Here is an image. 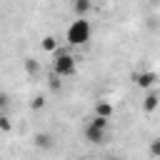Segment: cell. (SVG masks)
Masks as SVG:
<instances>
[{"mask_svg":"<svg viewBox=\"0 0 160 160\" xmlns=\"http://www.w3.org/2000/svg\"><path fill=\"white\" fill-rule=\"evenodd\" d=\"M132 80H135V85H138V88L148 90V88H152V85L158 82V75H155L152 70H142V72H135V75H132Z\"/></svg>","mask_w":160,"mask_h":160,"instance_id":"obj_3","label":"cell"},{"mask_svg":"<svg viewBox=\"0 0 160 160\" xmlns=\"http://www.w3.org/2000/svg\"><path fill=\"white\" fill-rule=\"evenodd\" d=\"M160 108V92L158 90H150L145 98H142V110L145 112H155Z\"/></svg>","mask_w":160,"mask_h":160,"instance_id":"obj_5","label":"cell"},{"mask_svg":"<svg viewBox=\"0 0 160 160\" xmlns=\"http://www.w3.org/2000/svg\"><path fill=\"white\" fill-rule=\"evenodd\" d=\"M35 148L50 150V148H52V135H50V132H38V135H35Z\"/></svg>","mask_w":160,"mask_h":160,"instance_id":"obj_8","label":"cell"},{"mask_svg":"<svg viewBox=\"0 0 160 160\" xmlns=\"http://www.w3.org/2000/svg\"><path fill=\"white\" fill-rule=\"evenodd\" d=\"M95 115H98V118H105V120H110V118H112V105H110L108 100H100V102L95 105Z\"/></svg>","mask_w":160,"mask_h":160,"instance_id":"obj_7","label":"cell"},{"mask_svg":"<svg viewBox=\"0 0 160 160\" xmlns=\"http://www.w3.org/2000/svg\"><path fill=\"white\" fill-rule=\"evenodd\" d=\"M90 8H92L90 0H72V10H75L78 18H85V15L90 12Z\"/></svg>","mask_w":160,"mask_h":160,"instance_id":"obj_9","label":"cell"},{"mask_svg":"<svg viewBox=\"0 0 160 160\" xmlns=\"http://www.w3.org/2000/svg\"><path fill=\"white\" fill-rule=\"evenodd\" d=\"M60 88H62V82H60V75H52V78H50V90H55V92H58Z\"/></svg>","mask_w":160,"mask_h":160,"instance_id":"obj_15","label":"cell"},{"mask_svg":"<svg viewBox=\"0 0 160 160\" xmlns=\"http://www.w3.org/2000/svg\"><path fill=\"white\" fill-rule=\"evenodd\" d=\"M52 70H55V75H60V78H70L75 70H78V60L68 52V50H58L55 52V60H52Z\"/></svg>","mask_w":160,"mask_h":160,"instance_id":"obj_2","label":"cell"},{"mask_svg":"<svg viewBox=\"0 0 160 160\" xmlns=\"http://www.w3.org/2000/svg\"><path fill=\"white\" fill-rule=\"evenodd\" d=\"M90 35H92L90 22H88L85 18H78V20L70 22V28H68V32H65V40H68V45L80 48V45H88V42H90Z\"/></svg>","mask_w":160,"mask_h":160,"instance_id":"obj_1","label":"cell"},{"mask_svg":"<svg viewBox=\"0 0 160 160\" xmlns=\"http://www.w3.org/2000/svg\"><path fill=\"white\" fill-rule=\"evenodd\" d=\"M90 125H95V128H102V130H108V120H105V118H98V115H95V118L90 120Z\"/></svg>","mask_w":160,"mask_h":160,"instance_id":"obj_14","label":"cell"},{"mask_svg":"<svg viewBox=\"0 0 160 160\" xmlns=\"http://www.w3.org/2000/svg\"><path fill=\"white\" fill-rule=\"evenodd\" d=\"M40 48H42L45 52H52V55H55V52L60 50V40H58L55 35H45L42 42H40Z\"/></svg>","mask_w":160,"mask_h":160,"instance_id":"obj_6","label":"cell"},{"mask_svg":"<svg viewBox=\"0 0 160 160\" xmlns=\"http://www.w3.org/2000/svg\"><path fill=\"white\" fill-rule=\"evenodd\" d=\"M105 138H108V135H105L102 128H95V125H90V122L85 125V140H88V142H92V145H102Z\"/></svg>","mask_w":160,"mask_h":160,"instance_id":"obj_4","label":"cell"},{"mask_svg":"<svg viewBox=\"0 0 160 160\" xmlns=\"http://www.w3.org/2000/svg\"><path fill=\"white\" fill-rule=\"evenodd\" d=\"M30 108H32V110H42V108H45V100H42L40 95H35V98L30 100Z\"/></svg>","mask_w":160,"mask_h":160,"instance_id":"obj_13","label":"cell"},{"mask_svg":"<svg viewBox=\"0 0 160 160\" xmlns=\"http://www.w3.org/2000/svg\"><path fill=\"white\" fill-rule=\"evenodd\" d=\"M8 102H10L8 92H0V110H5V108H8Z\"/></svg>","mask_w":160,"mask_h":160,"instance_id":"obj_16","label":"cell"},{"mask_svg":"<svg viewBox=\"0 0 160 160\" xmlns=\"http://www.w3.org/2000/svg\"><path fill=\"white\" fill-rule=\"evenodd\" d=\"M148 150H150V155H152V158H160V138H152Z\"/></svg>","mask_w":160,"mask_h":160,"instance_id":"obj_12","label":"cell"},{"mask_svg":"<svg viewBox=\"0 0 160 160\" xmlns=\"http://www.w3.org/2000/svg\"><path fill=\"white\" fill-rule=\"evenodd\" d=\"M78 160H85V158H78Z\"/></svg>","mask_w":160,"mask_h":160,"instance_id":"obj_17","label":"cell"},{"mask_svg":"<svg viewBox=\"0 0 160 160\" xmlns=\"http://www.w3.org/2000/svg\"><path fill=\"white\" fill-rule=\"evenodd\" d=\"M22 68H25V72H28L30 78L40 75V62H38L35 58H25V60H22Z\"/></svg>","mask_w":160,"mask_h":160,"instance_id":"obj_10","label":"cell"},{"mask_svg":"<svg viewBox=\"0 0 160 160\" xmlns=\"http://www.w3.org/2000/svg\"><path fill=\"white\" fill-rule=\"evenodd\" d=\"M0 130H2V132H10V130H12V122H10V118H8L5 112H0Z\"/></svg>","mask_w":160,"mask_h":160,"instance_id":"obj_11","label":"cell"}]
</instances>
